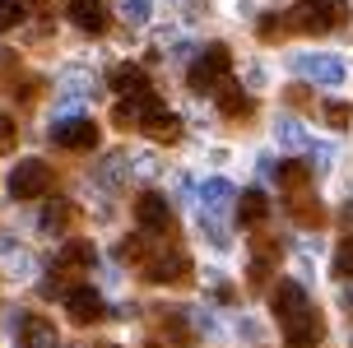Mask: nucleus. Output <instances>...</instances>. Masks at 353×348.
<instances>
[{
  "label": "nucleus",
  "instance_id": "f257e3e1",
  "mask_svg": "<svg viewBox=\"0 0 353 348\" xmlns=\"http://www.w3.org/2000/svg\"><path fill=\"white\" fill-rule=\"evenodd\" d=\"M288 23L298 33H330V28L344 23V0H298Z\"/></svg>",
  "mask_w": 353,
  "mask_h": 348
},
{
  "label": "nucleus",
  "instance_id": "f03ea898",
  "mask_svg": "<svg viewBox=\"0 0 353 348\" xmlns=\"http://www.w3.org/2000/svg\"><path fill=\"white\" fill-rule=\"evenodd\" d=\"M47 186H52V167L42 158H23L10 172V195L14 200H37V195H47Z\"/></svg>",
  "mask_w": 353,
  "mask_h": 348
},
{
  "label": "nucleus",
  "instance_id": "7ed1b4c3",
  "mask_svg": "<svg viewBox=\"0 0 353 348\" xmlns=\"http://www.w3.org/2000/svg\"><path fill=\"white\" fill-rule=\"evenodd\" d=\"M228 65H232V56H228V47H223V42L205 47V52H200V61L191 65V88H195V93H210V88L219 84V74H228Z\"/></svg>",
  "mask_w": 353,
  "mask_h": 348
},
{
  "label": "nucleus",
  "instance_id": "20e7f679",
  "mask_svg": "<svg viewBox=\"0 0 353 348\" xmlns=\"http://www.w3.org/2000/svg\"><path fill=\"white\" fill-rule=\"evenodd\" d=\"M52 139L61 149H93V144H98V125L88 121V116H56Z\"/></svg>",
  "mask_w": 353,
  "mask_h": 348
},
{
  "label": "nucleus",
  "instance_id": "39448f33",
  "mask_svg": "<svg viewBox=\"0 0 353 348\" xmlns=\"http://www.w3.org/2000/svg\"><path fill=\"white\" fill-rule=\"evenodd\" d=\"M270 307H274V316H279V325H293L298 316L312 311L307 288H302V283H293V278H279V288H274V297H270Z\"/></svg>",
  "mask_w": 353,
  "mask_h": 348
},
{
  "label": "nucleus",
  "instance_id": "423d86ee",
  "mask_svg": "<svg viewBox=\"0 0 353 348\" xmlns=\"http://www.w3.org/2000/svg\"><path fill=\"white\" fill-rule=\"evenodd\" d=\"M140 130H144L149 139H159V144H172V139H181V121H176V116H172V112H168V107L159 103V98H149Z\"/></svg>",
  "mask_w": 353,
  "mask_h": 348
},
{
  "label": "nucleus",
  "instance_id": "0eeeda50",
  "mask_svg": "<svg viewBox=\"0 0 353 348\" xmlns=\"http://www.w3.org/2000/svg\"><path fill=\"white\" fill-rule=\"evenodd\" d=\"M293 65H298V74L312 79V84H325V88L344 84V61H339V56H298Z\"/></svg>",
  "mask_w": 353,
  "mask_h": 348
},
{
  "label": "nucleus",
  "instance_id": "6e6552de",
  "mask_svg": "<svg viewBox=\"0 0 353 348\" xmlns=\"http://www.w3.org/2000/svg\"><path fill=\"white\" fill-rule=\"evenodd\" d=\"M14 334L19 348H61L52 320H37V316H14Z\"/></svg>",
  "mask_w": 353,
  "mask_h": 348
},
{
  "label": "nucleus",
  "instance_id": "1a4fd4ad",
  "mask_svg": "<svg viewBox=\"0 0 353 348\" xmlns=\"http://www.w3.org/2000/svg\"><path fill=\"white\" fill-rule=\"evenodd\" d=\"M65 311H70L74 325H93V320L103 316V297H98V288H88V283L70 288V293H65Z\"/></svg>",
  "mask_w": 353,
  "mask_h": 348
},
{
  "label": "nucleus",
  "instance_id": "9d476101",
  "mask_svg": "<svg viewBox=\"0 0 353 348\" xmlns=\"http://www.w3.org/2000/svg\"><path fill=\"white\" fill-rule=\"evenodd\" d=\"M135 218H140L144 232H168L172 227V209H168V200L163 195H140V205H135Z\"/></svg>",
  "mask_w": 353,
  "mask_h": 348
},
{
  "label": "nucleus",
  "instance_id": "9b49d317",
  "mask_svg": "<svg viewBox=\"0 0 353 348\" xmlns=\"http://www.w3.org/2000/svg\"><path fill=\"white\" fill-rule=\"evenodd\" d=\"M70 23L79 28V33H103L107 28V5L103 0H70Z\"/></svg>",
  "mask_w": 353,
  "mask_h": 348
},
{
  "label": "nucleus",
  "instance_id": "f8f14e48",
  "mask_svg": "<svg viewBox=\"0 0 353 348\" xmlns=\"http://www.w3.org/2000/svg\"><path fill=\"white\" fill-rule=\"evenodd\" d=\"M200 205H205V218H223V214L237 205V191H232L228 181H219V176H214V181L200 186Z\"/></svg>",
  "mask_w": 353,
  "mask_h": 348
},
{
  "label": "nucleus",
  "instance_id": "ddd939ff",
  "mask_svg": "<svg viewBox=\"0 0 353 348\" xmlns=\"http://www.w3.org/2000/svg\"><path fill=\"white\" fill-rule=\"evenodd\" d=\"M321 334H325V325H321L316 311H307V316H298L293 325H283V339H288V348H316Z\"/></svg>",
  "mask_w": 353,
  "mask_h": 348
},
{
  "label": "nucleus",
  "instance_id": "4468645a",
  "mask_svg": "<svg viewBox=\"0 0 353 348\" xmlns=\"http://www.w3.org/2000/svg\"><path fill=\"white\" fill-rule=\"evenodd\" d=\"M186 274V256L181 251H159L154 260H144V278L149 283H168V278H181Z\"/></svg>",
  "mask_w": 353,
  "mask_h": 348
},
{
  "label": "nucleus",
  "instance_id": "2eb2a0df",
  "mask_svg": "<svg viewBox=\"0 0 353 348\" xmlns=\"http://www.w3.org/2000/svg\"><path fill=\"white\" fill-rule=\"evenodd\" d=\"M88 265H93V246L88 242H65L56 251V274H79Z\"/></svg>",
  "mask_w": 353,
  "mask_h": 348
},
{
  "label": "nucleus",
  "instance_id": "dca6fc26",
  "mask_svg": "<svg viewBox=\"0 0 353 348\" xmlns=\"http://www.w3.org/2000/svg\"><path fill=\"white\" fill-rule=\"evenodd\" d=\"M112 88H117L121 98H144V93H149V79H144L140 65H117L112 70Z\"/></svg>",
  "mask_w": 353,
  "mask_h": 348
},
{
  "label": "nucleus",
  "instance_id": "f3484780",
  "mask_svg": "<svg viewBox=\"0 0 353 348\" xmlns=\"http://www.w3.org/2000/svg\"><path fill=\"white\" fill-rule=\"evenodd\" d=\"M237 218H242V227H256L265 218V195L261 191H247L242 200H237Z\"/></svg>",
  "mask_w": 353,
  "mask_h": 348
},
{
  "label": "nucleus",
  "instance_id": "a211bd4d",
  "mask_svg": "<svg viewBox=\"0 0 353 348\" xmlns=\"http://www.w3.org/2000/svg\"><path fill=\"white\" fill-rule=\"evenodd\" d=\"M117 10H121V19L130 28H140V23H149V14H154V0H121Z\"/></svg>",
  "mask_w": 353,
  "mask_h": 348
},
{
  "label": "nucleus",
  "instance_id": "6ab92c4d",
  "mask_svg": "<svg viewBox=\"0 0 353 348\" xmlns=\"http://www.w3.org/2000/svg\"><path fill=\"white\" fill-rule=\"evenodd\" d=\"M65 223H70V205L65 200H52V205L42 209V232H61Z\"/></svg>",
  "mask_w": 353,
  "mask_h": 348
},
{
  "label": "nucleus",
  "instance_id": "aec40b11",
  "mask_svg": "<svg viewBox=\"0 0 353 348\" xmlns=\"http://www.w3.org/2000/svg\"><path fill=\"white\" fill-rule=\"evenodd\" d=\"M279 144H283V149H307V130H302V121L283 116V121H279Z\"/></svg>",
  "mask_w": 353,
  "mask_h": 348
},
{
  "label": "nucleus",
  "instance_id": "412c9836",
  "mask_svg": "<svg viewBox=\"0 0 353 348\" xmlns=\"http://www.w3.org/2000/svg\"><path fill=\"white\" fill-rule=\"evenodd\" d=\"M23 14H28V5H23V0H0V33L19 28V23H23Z\"/></svg>",
  "mask_w": 353,
  "mask_h": 348
},
{
  "label": "nucleus",
  "instance_id": "4be33fe9",
  "mask_svg": "<svg viewBox=\"0 0 353 348\" xmlns=\"http://www.w3.org/2000/svg\"><path fill=\"white\" fill-rule=\"evenodd\" d=\"M219 107H223V116H247L251 98L242 93V88H223V103H219Z\"/></svg>",
  "mask_w": 353,
  "mask_h": 348
},
{
  "label": "nucleus",
  "instance_id": "5701e85b",
  "mask_svg": "<svg viewBox=\"0 0 353 348\" xmlns=\"http://www.w3.org/2000/svg\"><path fill=\"white\" fill-rule=\"evenodd\" d=\"M274 176H279V186H288V191H298L302 181H307V167H302V163H283V167H279Z\"/></svg>",
  "mask_w": 353,
  "mask_h": 348
},
{
  "label": "nucleus",
  "instance_id": "b1692460",
  "mask_svg": "<svg viewBox=\"0 0 353 348\" xmlns=\"http://www.w3.org/2000/svg\"><path fill=\"white\" fill-rule=\"evenodd\" d=\"M335 274H339V278H349V274H353V237L335 246Z\"/></svg>",
  "mask_w": 353,
  "mask_h": 348
},
{
  "label": "nucleus",
  "instance_id": "393cba45",
  "mask_svg": "<svg viewBox=\"0 0 353 348\" xmlns=\"http://www.w3.org/2000/svg\"><path fill=\"white\" fill-rule=\"evenodd\" d=\"M283 23H288V19H279V14H265V19H261V37H265V42H274V37L283 33Z\"/></svg>",
  "mask_w": 353,
  "mask_h": 348
},
{
  "label": "nucleus",
  "instance_id": "a878e982",
  "mask_svg": "<svg viewBox=\"0 0 353 348\" xmlns=\"http://www.w3.org/2000/svg\"><path fill=\"white\" fill-rule=\"evenodd\" d=\"M117 256H121V260H144V242H140V237H125Z\"/></svg>",
  "mask_w": 353,
  "mask_h": 348
},
{
  "label": "nucleus",
  "instance_id": "bb28decb",
  "mask_svg": "<svg viewBox=\"0 0 353 348\" xmlns=\"http://www.w3.org/2000/svg\"><path fill=\"white\" fill-rule=\"evenodd\" d=\"M325 116H330V125H335V130H344V125H349V107H344V103H330V107H325Z\"/></svg>",
  "mask_w": 353,
  "mask_h": 348
},
{
  "label": "nucleus",
  "instance_id": "cd10ccee",
  "mask_svg": "<svg viewBox=\"0 0 353 348\" xmlns=\"http://www.w3.org/2000/svg\"><path fill=\"white\" fill-rule=\"evenodd\" d=\"M5 149H14V121L10 116H0V154Z\"/></svg>",
  "mask_w": 353,
  "mask_h": 348
},
{
  "label": "nucleus",
  "instance_id": "c85d7f7f",
  "mask_svg": "<svg viewBox=\"0 0 353 348\" xmlns=\"http://www.w3.org/2000/svg\"><path fill=\"white\" fill-rule=\"evenodd\" d=\"M135 167H140L135 176H154V172H159V163H154V158H135Z\"/></svg>",
  "mask_w": 353,
  "mask_h": 348
}]
</instances>
